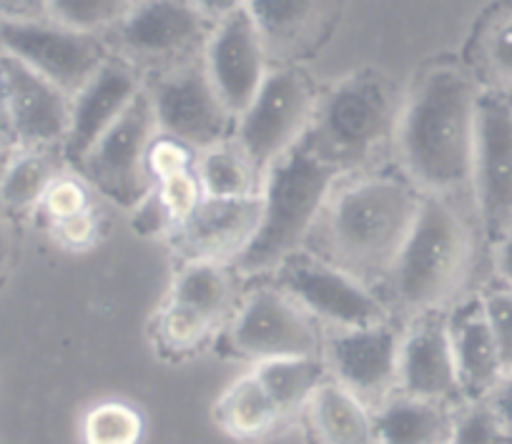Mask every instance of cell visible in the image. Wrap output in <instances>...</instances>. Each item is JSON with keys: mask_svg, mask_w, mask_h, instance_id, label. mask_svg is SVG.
<instances>
[{"mask_svg": "<svg viewBox=\"0 0 512 444\" xmlns=\"http://www.w3.org/2000/svg\"><path fill=\"white\" fill-rule=\"evenodd\" d=\"M425 196L402 174H349L329 191L304 251L372 289L390 274Z\"/></svg>", "mask_w": 512, "mask_h": 444, "instance_id": "2", "label": "cell"}, {"mask_svg": "<svg viewBox=\"0 0 512 444\" xmlns=\"http://www.w3.org/2000/svg\"><path fill=\"white\" fill-rule=\"evenodd\" d=\"M214 28V18L201 6L176 0H151L128 8L126 16L103 36L111 56L139 66L171 68L201 56Z\"/></svg>", "mask_w": 512, "mask_h": 444, "instance_id": "8", "label": "cell"}, {"mask_svg": "<svg viewBox=\"0 0 512 444\" xmlns=\"http://www.w3.org/2000/svg\"><path fill=\"white\" fill-rule=\"evenodd\" d=\"M450 444H512L505 434L497 429L495 419L490 417L482 404L465 407L457 424V434Z\"/></svg>", "mask_w": 512, "mask_h": 444, "instance_id": "37", "label": "cell"}, {"mask_svg": "<svg viewBox=\"0 0 512 444\" xmlns=\"http://www.w3.org/2000/svg\"><path fill=\"white\" fill-rule=\"evenodd\" d=\"M0 148H13V151H18L16 138H13L11 111H8V88L3 68H0Z\"/></svg>", "mask_w": 512, "mask_h": 444, "instance_id": "42", "label": "cell"}, {"mask_svg": "<svg viewBox=\"0 0 512 444\" xmlns=\"http://www.w3.org/2000/svg\"><path fill=\"white\" fill-rule=\"evenodd\" d=\"M447 332H450L462 402L467 407L482 404L505 379V372L490 324L482 312L480 296L457 304L452 314H447Z\"/></svg>", "mask_w": 512, "mask_h": 444, "instance_id": "20", "label": "cell"}, {"mask_svg": "<svg viewBox=\"0 0 512 444\" xmlns=\"http://www.w3.org/2000/svg\"><path fill=\"white\" fill-rule=\"evenodd\" d=\"M397 394L427 402L467 407L457 384L447 314H425L402 334L397 362Z\"/></svg>", "mask_w": 512, "mask_h": 444, "instance_id": "18", "label": "cell"}, {"mask_svg": "<svg viewBox=\"0 0 512 444\" xmlns=\"http://www.w3.org/2000/svg\"><path fill=\"white\" fill-rule=\"evenodd\" d=\"M151 194H154L156 201L164 206L171 229L179 226L181 221L201 204V199H204V191H201L196 169L159 181V184H154V191H151Z\"/></svg>", "mask_w": 512, "mask_h": 444, "instance_id": "34", "label": "cell"}, {"mask_svg": "<svg viewBox=\"0 0 512 444\" xmlns=\"http://www.w3.org/2000/svg\"><path fill=\"white\" fill-rule=\"evenodd\" d=\"M144 91L161 136L184 143L194 154H204L229 141L236 121L211 86L204 53L156 71Z\"/></svg>", "mask_w": 512, "mask_h": 444, "instance_id": "9", "label": "cell"}, {"mask_svg": "<svg viewBox=\"0 0 512 444\" xmlns=\"http://www.w3.org/2000/svg\"><path fill=\"white\" fill-rule=\"evenodd\" d=\"M13 154H16L13 148H0V181H3V176H6V169L8 164H11Z\"/></svg>", "mask_w": 512, "mask_h": 444, "instance_id": "43", "label": "cell"}, {"mask_svg": "<svg viewBox=\"0 0 512 444\" xmlns=\"http://www.w3.org/2000/svg\"><path fill=\"white\" fill-rule=\"evenodd\" d=\"M83 444H139L144 417L126 402L96 404L83 419Z\"/></svg>", "mask_w": 512, "mask_h": 444, "instance_id": "30", "label": "cell"}, {"mask_svg": "<svg viewBox=\"0 0 512 444\" xmlns=\"http://www.w3.org/2000/svg\"><path fill=\"white\" fill-rule=\"evenodd\" d=\"M196 156L199 154H194L189 146L159 133L149 146V156H146V171H149L151 184H159L171 176L196 169Z\"/></svg>", "mask_w": 512, "mask_h": 444, "instance_id": "36", "label": "cell"}, {"mask_svg": "<svg viewBox=\"0 0 512 444\" xmlns=\"http://www.w3.org/2000/svg\"><path fill=\"white\" fill-rule=\"evenodd\" d=\"M46 229L51 231L53 241H56L58 246L71 251H81V249H88V246L96 241L98 221L96 216H93V211L88 209L83 211V214L68 216V219L46 224Z\"/></svg>", "mask_w": 512, "mask_h": 444, "instance_id": "38", "label": "cell"}, {"mask_svg": "<svg viewBox=\"0 0 512 444\" xmlns=\"http://www.w3.org/2000/svg\"><path fill=\"white\" fill-rule=\"evenodd\" d=\"M462 409L395 394L372 412L377 444H450Z\"/></svg>", "mask_w": 512, "mask_h": 444, "instance_id": "22", "label": "cell"}, {"mask_svg": "<svg viewBox=\"0 0 512 444\" xmlns=\"http://www.w3.org/2000/svg\"><path fill=\"white\" fill-rule=\"evenodd\" d=\"M267 51L246 3L216 18L204 48V66L226 111L236 118L251 106L267 78Z\"/></svg>", "mask_w": 512, "mask_h": 444, "instance_id": "14", "label": "cell"}, {"mask_svg": "<svg viewBox=\"0 0 512 444\" xmlns=\"http://www.w3.org/2000/svg\"><path fill=\"white\" fill-rule=\"evenodd\" d=\"M314 103L317 91L299 66H279L267 73L251 106L236 118L231 138L259 179L297 146L312 121Z\"/></svg>", "mask_w": 512, "mask_h": 444, "instance_id": "6", "label": "cell"}, {"mask_svg": "<svg viewBox=\"0 0 512 444\" xmlns=\"http://www.w3.org/2000/svg\"><path fill=\"white\" fill-rule=\"evenodd\" d=\"M63 164L61 148H18L0 181V214L13 224L36 214Z\"/></svg>", "mask_w": 512, "mask_h": 444, "instance_id": "24", "label": "cell"}, {"mask_svg": "<svg viewBox=\"0 0 512 444\" xmlns=\"http://www.w3.org/2000/svg\"><path fill=\"white\" fill-rule=\"evenodd\" d=\"M166 299L221 324L234 307V274L224 264L191 261L179 269Z\"/></svg>", "mask_w": 512, "mask_h": 444, "instance_id": "27", "label": "cell"}, {"mask_svg": "<svg viewBox=\"0 0 512 444\" xmlns=\"http://www.w3.org/2000/svg\"><path fill=\"white\" fill-rule=\"evenodd\" d=\"M262 33L267 61L297 66V58L319 51L332 26V11L304 0H256L246 3Z\"/></svg>", "mask_w": 512, "mask_h": 444, "instance_id": "21", "label": "cell"}, {"mask_svg": "<svg viewBox=\"0 0 512 444\" xmlns=\"http://www.w3.org/2000/svg\"><path fill=\"white\" fill-rule=\"evenodd\" d=\"M224 347L231 357L254 364L299 357L322 359L324 337L309 314L267 281L241 299L224 334Z\"/></svg>", "mask_w": 512, "mask_h": 444, "instance_id": "10", "label": "cell"}, {"mask_svg": "<svg viewBox=\"0 0 512 444\" xmlns=\"http://www.w3.org/2000/svg\"><path fill=\"white\" fill-rule=\"evenodd\" d=\"M262 219V199H201V204L171 229L176 254L191 261L231 266L254 239Z\"/></svg>", "mask_w": 512, "mask_h": 444, "instance_id": "16", "label": "cell"}, {"mask_svg": "<svg viewBox=\"0 0 512 444\" xmlns=\"http://www.w3.org/2000/svg\"><path fill=\"white\" fill-rule=\"evenodd\" d=\"M214 422L221 432L239 442H262L284 427L282 414L254 372L239 377L221 392L214 402Z\"/></svg>", "mask_w": 512, "mask_h": 444, "instance_id": "25", "label": "cell"}, {"mask_svg": "<svg viewBox=\"0 0 512 444\" xmlns=\"http://www.w3.org/2000/svg\"><path fill=\"white\" fill-rule=\"evenodd\" d=\"M13 251H16V239H13V221L0 214V284L6 281L8 271L13 264Z\"/></svg>", "mask_w": 512, "mask_h": 444, "instance_id": "41", "label": "cell"}, {"mask_svg": "<svg viewBox=\"0 0 512 444\" xmlns=\"http://www.w3.org/2000/svg\"><path fill=\"white\" fill-rule=\"evenodd\" d=\"M480 83L457 61L422 68L397 113L395 148L400 174L422 196L460 199L472 189V154Z\"/></svg>", "mask_w": 512, "mask_h": 444, "instance_id": "1", "label": "cell"}, {"mask_svg": "<svg viewBox=\"0 0 512 444\" xmlns=\"http://www.w3.org/2000/svg\"><path fill=\"white\" fill-rule=\"evenodd\" d=\"M482 407L495 419L497 429L512 442V372L497 384V389L482 402Z\"/></svg>", "mask_w": 512, "mask_h": 444, "instance_id": "39", "label": "cell"}, {"mask_svg": "<svg viewBox=\"0 0 512 444\" xmlns=\"http://www.w3.org/2000/svg\"><path fill=\"white\" fill-rule=\"evenodd\" d=\"M342 171L309 146L304 138L274 161L262 179V219L239 259L231 264L236 274L269 276L284 259L304 249L329 191Z\"/></svg>", "mask_w": 512, "mask_h": 444, "instance_id": "4", "label": "cell"}, {"mask_svg": "<svg viewBox=\"0 0 512 444\" xmlns=\"http://www.w3.org/2000/svg\"><path fill=\"white\" fill-rule=\"evenodd\" d=\"M159 136L146 91L134 98L123 116L98 138L86 159L76 166L88 186L123 209L136 211L154 191L146 171V156Z\"/></svg>", "mask_w": 512, "mask_h": 444, "instance_id": "11", "label": "cell"}, {"mask_svg": "<svg viewBox=\"0 0 512 444\" xmlns=\"http://www.w3.org/2000/svg\"><path fill=\"white\" fill-rule=\"evenodd\" d=\"M400 103L395 86L382 73L362 68L317 96L302 138L342 176L362 174L395 138Z\"/></svg>", "mask_w": 512, "mask_h": 444, "instance_id": "5", "label": "cell"}, {"mask_svg": "<svg viewBox=\"0 0 512 444\" xmlns=\"http://www.w3.org/2000/svg\"><path fill=\"white\" fill-rule=\"evenodd\" d=\"M480 61L490 86L512 93V8L500 11L485 28L480 41Z\"/></svg>", "mask_w": 512, "mask_h": 444, "instance_id": "32", "label": "cell"}, {"mask_svg": "<svg viewBox=\"0 0 512 444\" xmlns=\"http://www.w3.org/2000/svg\"><path fill=\"white\" fill-rule=\"evenodd\" d=\"M299 419L307 444H377L372 412L332 377L319 384Z\"/></svg>", "mask_w": 512, "mask_h": 444, "instance_id": "23", "label": "cell"}, {"mask_svg": "<svg viewBox=\"0 0 512 444\" xmlns=\"http://www.w3.org/2000/svg\"><path fill=\"white\" fill-rule=\"evenodd\" d=\"M0 68L6 76L16 148H61L71 123V96L3 51Z\"/></svg>", "mask_w": 512, "mask_h": 444, "instance_id": "19", "label": "cell"}, {"mask_svg": "<svg viewBox=\"0 0 512 444\" xmlns=\"http://www.w3.org/2000/svg\"><path fill=\"white\" fill-rule=\"evenodd\" d=\"M251 372L269 394L277 412L282 414L284 424L302 414L319 384L329 377L327 364L319 357L272 359V362L256 364Z\"/></svg>", "mask_w": 512, "mask_h": 444, "instance_id": "26", "label": "cell"}, {"mask_svg": "<svg viewBox=\"0 0 512 444\" xmlns=\"http://www.w3.org/2000/svg\"><path fill=\"white\" fill-rule=\"evenodd\" d=\"M131 3L121 0H53L46 3L48 18L63 28L78 33L106 36L128 13Z\"/></svg>", "mask_w": 512, "mask_h": 444, "instance_id": "31", "label": "cell"}, {"mask_svg": "<svg viewBox=\"0 0 512 444\" xmlns=\"http://www.w3.org/2000/svg\"><path fill=\"white\" fill-rule=\"evenodd\" d=\"M472 199L492 246L512 224V93L482 88L477 98Z\"/></svg>", "mask_w": 512, "mask_h": 444, "instance_id": "12", "label": "cell"}, {"mask_svg": "<svg viewBox=\"0 0 512 444\" xmlns=\"http://www.w3.org/2000/svg\"><path fill=\"white\" fill-rule=\"evenodd\" d=\"M196 176L206 199H249L259 196L262 179L251 169L234 141L209 148L196 156Z\"/></svg>", "mask_w": 512, "mask_h": 444, "instance_id": "28", "label": "cell"}, {"mask_svg": "<svg viewBox=\"0 0 512 444\" xmlns=\"http://www.w3.org/2000/svg\"><path fill=\"white\" fill-rule=\"evenodd\" d=\"M0 51L21 61L71 98L111 56L103 36L71 31L51 18L0 21Z\"/></svg>", "mask_w": 512, "mask_h": 444, "instance_id": "13", "label": "cell"}, {"mask_svg": "<svg viewBox=\"0 0 512 444\" xmlns=\"http://www.w3.org/2000/svg\"><path fill=\"white\" fill-rule=\"evenodd\" d=\"M269 284L287 294L314 322L327 324L334 332L395 322L377 291L304 249L284 259L269 274Z\"/></svg>", "mask_w": 512, "mask_h": 444, "instance_id": "7", "label": "cell"}, {"mask_svg": "<svg viewBox=\"0 0 512 444\" xmlns=\"http://www.w3.org/2000/svg\"><path fill=\"white\" fill-rule=\"evenodd\" d=\"M88 209H91V194H88L86 181L78 179V176L61 174L48 186L36 214H41L46 224H53V221L83 214Z\"/></svg>", "mask_w": 512, "mask_h": 444, "instance_id": "35", "label": "cell"}, {"mask_svg": "<svg viewBox=\"0 0 512 444\" xmlns=\"http://www.w3.org/2000/svg\"><path fill=\"white\" fill-rule=\"evenodd\" d=\"M495 269L502 284L512 289V224L510 229L502 234V239L495 244Z\"/></svg>", "mask_w": 512, "mask_h": 444, "instance_id": "40", "label": "cell"}, {"mask_svg": "<svg viewBox=\"0 0 512 444\" xmlns=\"http://www.w3.org/2000/svg\"><path fill=\"white\" fill-rule=\"evenodd\" d=\"M482 312H485L487 324H490L492 339L497 344V354H500L502 372H512V289L510 286H495L487 289L480 296Z\"/></svg>", "mask_w": 512, "mask_h": 444, "instance_id": "33", "label": "cell"}, {"mask_svg": "<svg viewBox=\"0 0 512 444\" xmlns=\"http://www.w3.org/2000/svg\"><path fill=\"white\" fill-rule=\"evenodd\" d=\"M475 261V231L457 199L425 196L415 226L379 281V299L392 319L437 314L465 289Z\"/></svg>", "mask_w": 512, "mask_h": 444, "instance_id": "3", "label": "cell"}, {"mask_svg": "<svg viewBox=\"0 0 512 444\" xmlns=\"http://www.w3.org/2000/svg\"><path fill=\"white\" fill-rule=\"evenodd\" d=\"M141 91L139 71L118 56H108L96 76L71 98V123L61 146L63 161L76 169Z\"/></svg>", "mask_w": 512, "mask_h": 444, "instance_id": "17", "label": "cell"}, {"mask_svg": "<svg viewBox=\"0 0 512 444\" xmlns=\"http://www.w3.org/2000/svg\"><path fill=\"white\" fill-rule=\"evenodd\" d=\"M214 329L216 324L206 319L204 314L166 299L164 307L156 312L151 334H154V347L161 354L171 359H181L204 347L206 339L214 334Z\"/></svg>", "mask_w": 512, "mask_h": 444, "instance_id": "29", "label": "cell"}, {"mask_svg": "<svg viewBox=\"0 0 512 444\" xmlns=\"http://www.w3.org/2000/svg\"><path fill=\"white\" fill-rule=\"evenodd\" d=\"M402 334L395 322L367 329L334 332L324 339L322 359L339 387L357 397L369 412H377L397 394V362Z\"/></svg>", "mask_w": 512, "mask_h": 444, "instance_id": "15", "label": "cell"}]
</instances>
